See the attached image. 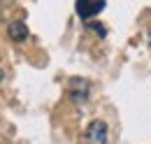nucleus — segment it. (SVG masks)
I'll return each instance as SVG.
<instances>
[{"mask_svg":"<svg viewBox=\"0 0 151 144\" xmlns=\"http://www.w3.org/2000/svg\"><path fill=\"white\" fill-rule=\"evenodd\" d=\"M107 140H109L107 123L100 121V119L91 121L88 128H86V142H88V144H107Z\"/></svg>","mask_w":151,"mask_h":144,"instance_id":"nucleus-1","label":"nucleus"},{"mask_svg":"<svg viewBox=\"0 0 151 144\" xmlns=\"http://www.w3.org/2000/svg\"><path fill=\"white\" fill-rule=\"evenodd\" d=\"M75 9H77V14L81 19H93L98 17L102 9H105V2H95V0H79L75 5Z\"/></svg>","mask_w":151,"mask_h":144,"instance_id":"nucleus-2","label":"nucleus"},{"mask_svg":"<svg viewBox=\"0 0 151 144\" xmlns=\"http://www.w3.org/2000/svg\"><path fill=\"white\" fill-rule=\"evenodd\" d=\"M70 98H72L75 102L86 100V98H88V81H84V79H72V81H70Z\"/></svg>","mask_w":151,"mask_h":144,"instance_id":"nucleus-3","label":"nucleus"},{"mask_svg":"<svg viewBox=\"0 0 151 144\" xmlns=\"http://www.w3.org/2000/svg\"><path fill=\"white\" fill-rule=\"evenodd\" d=\"M7 33H9V37H12L14 42H23V40L28 37V28H26L23 21H12V23L7 26Z\"/></svg>","mask_w":151,"mask_h":144,"instance_id":"nucleus-4","label":"nucleus"},{"mask_svg":"<svg viewBox=\"0 0 151 144\" xmlns=\"http://www.w3.org/2000/svg\"><path fill=\"white\" fill-rule=\"evenodd\" d=\"M86 28H91V30H95V33H100V37H105V33H107V28L102 26V23H86Z\"/></svg>","mask_w":151,"mask_h":144,"instance_id":"nucleus-5","label":"nucleus"},{"mask_svg":"<svg viewBox=\"0 0 151 144\" xmlns=\"http://www.w3.org/2000/svg\"><path fill=\"white\" fill-rule=\"evenodd\" d=\"M0 81H2V70H0Z\"/></svg>","mask_w":151,"mask_h":144,"instance_id":"nucleus-6","label":"nucleus"}]
</instances>
